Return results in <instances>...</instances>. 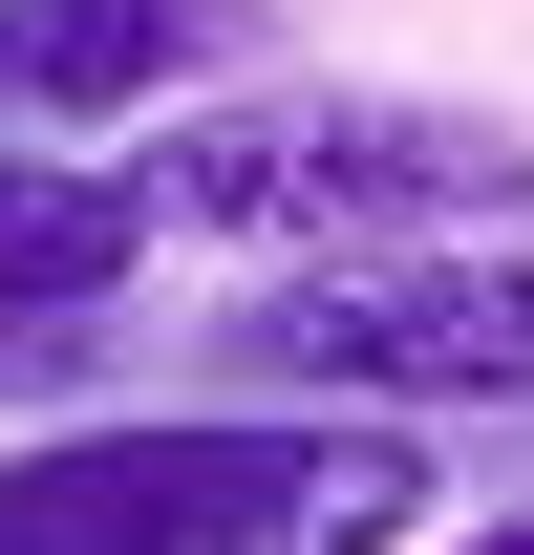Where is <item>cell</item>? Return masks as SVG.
Wrapping results in <instances>:
<instances>
[{
    "label": "cell",
    "mask_w": 534,
    "mask_h": 555,
    "mask_svg": "<svg viewBox=\"0 0 534 555\" xmlns=\"http://www.w3.org/2000/svg\"><path fill=\"white\" fill-rule=\"evenodd\" d=\"M129 278H150V214H129V171H86V150L0 129V299H65V321H107Z\"/></svg>",
    "instance_id": "6"
},
{
    "label": "cell",
    "mask_w": 534,
    "mask_h": 555,
    "mask_svg": "<svg viewBox=\"0 0 534 555\" xmlns=\"http://www.w3.org/2000/svg\"><path fill=\"white\" fill-rule=\"evenodd\" d=\"M150 257H385V235H513L534 214V129L449 107V86H278V107H150L129 150Z\"/></svg>",
    "instance_id": "1"
},
{
    "label": "cell",
    "mask_w": 534,
    "mask_h": 555,
    "mask_svg": "<svg viewBox=\"0 0 534 555\" xmlns=\"http://www.w3.org/2000/svg\"><path fill=\"white\" fill-rule=\"evenodd\" d=\"M470 555H534V513H492V534H470Z\"/></svg>",
    "instance_id": "8"
},
{
    "label": "cell",
    "mask_w": 534,
    "mask_h": 555,
    "mask_svg": "<svg viewBox=\"0 0 534 555\" xmlns=\"http://www.w3.org/2000/svg\"><path fill=\"white\" fill-rule=\"evenodd\" d=\"M278 470V406H150V427H22L0 449V555H214Z\"/></svg>",
    "instance_id": "3"
},
{
    "label": "cell",
    "mask_w": 534,
    "mask_h": 555,
    "mask_svg": "<svg viewBox=\"0 0 534 555\" xmlns=\"http://www.w3.org/2000/svg\"><path fill=\"white\" fill-rule=\"evenodd\" d=\"M406 534H428V449L385 406H321V427H278V470L236 491L214 555H406Z\"/></svg>",
    "instance_id": "5"
},
{
    "label": "cell",
    "mask_w": 534,
    "mask_h": 555,
    "mask_svg": "<svg viewBox=\"0 0 534 555\" xmlns=\"http://www.w3.org/2000/svg\"><path fill=\"white\" fill-rule=\"evenodd\" d=\"M86 343H107V321H65V299H0V406H43V385H86Z\"/></svg>",
    "instance_id": "7"
},
{
    "label": "cell",
    "mask_w": 534,
    "mask_h": 555,
    "mask_svg": "<svg viewBox=\"0 0 534 555\" xmlns=\"http://www.w3.org/2000/svg\"><path fill=\"white\" fill-rule=\"evenodd\" d=\"M236 385L278 406H534V257L513 235H385V257H278L236 321H214Z\"/></svg>",
    "instance_id": "2"
},
{
    "label": "cell",
    "mask_w": 534,
    "mask_h": 555,
    "mask_svg": "<svg viewBox=\"0 0 534 555\" xmlns=\"http://www.w3.org/2000/svg\"><path fill=\"white\" fill-rule=\"evenodd\" d=\"M236 65V22L214 0H0V129H150V107H193Z\"/></svg>",
    "instance_id": "4"
}]
</instances>
